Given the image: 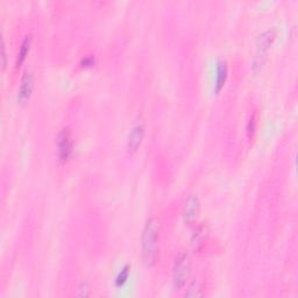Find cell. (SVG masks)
<instances>
[{"label": "cell", "mask_w": 298, "mask_h": 298, "mask_svg": "<svg viewBox=\"0 0 298 298\" xmlns=\"http://www.w3.org/2000/svg\"><path fill=\"white\" fill-rule=\"evenodd\" d=\"M160 224L155 217H151L144 224L141 239L142 261L147 267L155 266L159 258Z\"/></svg>", "instance_id": "6da1fadb"}, {"label": "cell", "mask_w": 298, "mask_h": 298, "mask_svg": "<svg viewBox=\"0 0 298 298\" xmlns=\"http://www.w3.org/2000/svg\"><path fill=\"white\" fill-rule=\"evenodd\" d=\"M199 207H201L199 198L196 195H190L189 197L186 198L184 206H183V211H182V217L185 225L191 226V225L195 224L196 219H197L198 212H199Z\"/></svg>", "instance_id": "52a82bcc"}, {"label": "cell", "mask_w": 298, "mask_h": 298, "mask_svg": "<svg viewBox=\"0 0 298 298\" xmlns=\"http://www.w3.org/2000/svg\"><path fill=\"white\" fill-rule=\"evenodd\" d=\"M228 75V68L227 63L225 61H219L217 65V76H216V83H215V91L216 93H219L221 89L224 88L225 82L227 79Z\"/></svg>", "instance_id": "9c48e42d"}, {"label": "cell", "mask_w": 298, "mask_h": 298, "mask_svg": "<svg viewBox=\"0 0 298 298\" xmlns=\"http://www.w3.org/2000/svg\"><path fill=\"white\" fill-rule=\"evenodd\" d=\"M276 39V29L270 28L263 32L261 35L258 37L257 41V54H255V58L253 61L254 70L260 69L263 66L266 61L267 53L269 50V47L272 45V42Z\"/></svg>", "instance_id": "3957f363"}, {"label": "cell", "mask_w": 298, "mask_h": 298, "mask_svg": "<svg viewBox=\"0 0 298 298\" xmlns=\"http://www.w3.org/2000/svg\"><path fill=\"white\" fill-rule=\"evenodd\" d=\"M191 274V260L185 252H180L175 258L173 267V283L176 290L185 287Z\"/></svg>", "instance_id": "7a4b0ae2"}, {"label": "cell", "mask_w": 298, "mask_h": 298, "mask_svg": "<svg viewBox=\"0 0 298 298\" xmlns=\"http://www.w3.org/2000/svg\"><path fill=\"white\" fill-rule=\"evenodd\" d=\"M130 270H131L130 265H126L120 271L118 272L116 281H114V283H116L118 288H121L122 285H125V283L127 282V280H129V278H130Z\"/></svg>", "instance_id": "7c38bea8"}, {"label": "cell", "mask_w": 298, "mask_h": 298, "mask_svg": "<svg viewBox=\"0 0 298 298\" xmlns=\"http://www.w3.org/2000/svg\"><path fill=\"white\" fill-rule=\"evenodd\" d=\"M5 41L3 40V46H2V50H3V69H5L7 66V55H6V48H5Z\"/></svg>", "instance_id": "2e32d148"}, {"label": "cell", "mask_w": 298, "mask_h": 298, "mask_svg": "<svg viewBox=\"0 0 298 298\" xmlns=\"http://www.w3.org/2000/svg\"><path fill=\"white\" fill-rule=\"evenodd\" d=\"M89 295H90V285H89L87 281H83V282L79 284L76 296L77 297H88Z\"/></svg>", "instance_id": "5bb4252c"}, {"label": "cell", "mask_w": 298, "mask_h": 298, "mask_svg": "<svg viewBox=\"0 0 298 298\" xmlns=\"http://www.w3.org/2000/svg\"><path fill=\"white\" fill-rule=\"evenodd\" d=\"M56 152L58 161L61 163H66L69 161L72 154V139L70 131L63 129L59 131L56 138Z\"/></svg>", "instance_id": "277c9868"}, {"label": "cell", "mask_w": 298, "mask_h": 298, "mask_svg": "<svg viewBox=\"0 0 298 298\" xmlns=\"http://www.w3.org/2000/svg\"><path fill=\"white\" fill-rule=\"evenodd\" d=\"M31 46H32V35L28 34V35L24 37L23 42H21L20 49L18 52V57H16V68H20L24 65L25 59H26L29 50H31Z\"/></svg>", "instance_id": "30bf717a"}, {"label": "cell", "mask_w": 298, "mask_h": 298, "mask_svg": "<svg viewBox=\"0 0 298 298\" xmlns=\"http://www.w3.org/2000/svg\"><path fill=\"white\" fill-rule=\"evenodd\" d=\"M208 238V228L206 224H199L197 227H196L195 232L191 237V244H193V247L195 250H201Z\"/></svg>", "instance_id": "ba28073f"}, {"label": "cell", "mask_w": 298, "mask_h": 298, "mask_svg": "<svg viewBox=\"0 0 298 298\" xmlns=\"http://www.w3.org/2000/svg\"><path fill=\"white\" fill-rule=\"evenodd\" d=\"M93 65H95V57H92V56L84 57V58L80 59V62H79V66L83 67V68L92 67Z\"/></svg>", "instance_id": "9a60e30c"}, {"label": "cell", "mask_w": 298, "mask_h": 298, "mask_svg": "<svg viewBox=\"0 0 298 298\" xmlns=\"http://www.w3.org/2000/svg\"><path fill=\"white\" fill-rule=\"evenodd\" d=\"M34 89V76L33 72L26 69L24 71L23 77H21L20 87L18 90V103L24 106L28 103V100L31 99L32 92Z\"/></svg>", "instance_id": "8992f818"}, {"label": "cell", "mask_w": 298, "mask_h": 298, "mask_svg": "<svg viewBox=\"0 0 298 298\" xmlns=\"http://www.w3.org/2000/svg\"><path fill=\"white\" fill-rule=\"evenodd\" d=\"M255 131H257V116H255V113H253L248 122H247V134H248L249 138H253Z\"/></svg>", "instance_id": "4fadbf2b"}, {"label": "cell", "mask_w": 298, "mask_h": 298, "mask_svg": "<svg viewBox=\"0 0 298 298\" xmlns=\"http://www.w3.org/2000/svg\"><path fill=\"white\" fill-rule=\"evenodd\" d=\"M144 138V120L141 114H139L131 127L129 139H127V147L130 152H136L141 146Z\"/></svg>", "instance_id": "5b68a950"}, {"label": "cell", "mask_w": 298, "mask_h": 298, "mask_svg": "<svg viewBox=\"0 0 298 298\" xmlns=\"http://www.w3.org/2000/svg\"><path fill=\"white\" fill-rule=\"evenodd\" d=\"M204 295V289L199 281H194L184 292V297H202Z\"/></svg>", "instance_id": "8fae6325"}]
</instances>
